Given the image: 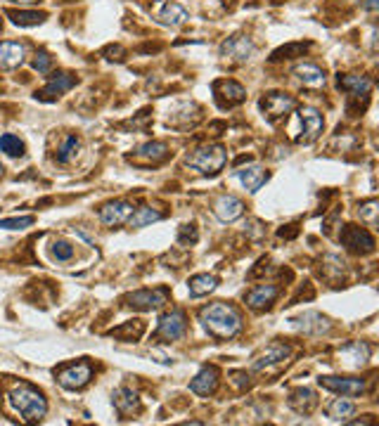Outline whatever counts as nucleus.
Listing matches in <instances>:
<instances>
[{"label":"nucleus","mask_w":379,"mask_h":426,"mask_svg":"<svg viewBox=\"0 0 379 426\" xmlns=\"http://www.w3.org/2000/svg\"><path fill=\"white\" fill-rule=\"evenodd\" d=\"M226 161H228L226 147L204 145V147H197L195 152H190L188 157H185V166L197 173H202V175H216L223 171Z\"/></svg>","instance_id":"7ed1b4c3"},{"label":"nucleus","mask_w":379,"mask_h":426,"mask_svg":"<svg viewBox=\"0 0 379 426\" xmlns=\"http://www.w3.org/2000/svg\"><path fill=\"white\" fill-rule=\"evenodd\" d=\"M370 353H373V350H370L365 341H351L339 348V355L348 358V365L351 367H365L370 360Z\"/></svg>","instance_id":"a878e982"},{"label":"nucleus","mask_w":379,"mask_h":426,"mask_svg":"<svg viewBox=\"0 0 379 426\" xmlns=\"http://www.w3.org/2000/svg\"><path fill=\"white\" fill-rule=\"evenodd\" d=\"M318 384L327 388V391L344 395V398H355V395H360L365 391V381L353 379V377H320Z\"/></svg>","instance_id":"9b49d317"},{"label":"nucleus","mask_w":379,"mask_h":426,"mask_svg":"<svg viewBox=\"0 0 379 426\" xmlns=\"http://www.w3.org/2000/svg\"><path fill=\"white\" fill-rule=\"evenodd\" d=\"M111 402H114V407H116V412L121 415V417H133V415H140V410H143V405H140V398H138V393L133 391V388H116L114 393H111Z\"/></svg>","instance_id":"aec40b11"},{"label":"nucleus","mask_w":379,"mask_h":426,"mask_svg":"<svg viewBox=\"0 0 379 426\" xmlns=\"http://www.w3.org/2000/svg\"><path fill=\"white\" fill-rule=\"evenodd\" d=\"M34 69L39 73H48L53 69V57H50L46 50H39V53L34 55Z\"/></svg>","instance_id":"ea45409f"},{"label":"nucleus","mask_w":379,"mask_h":426,"mask_svg":"<svg viewBox=\"0 0 379 426\" xmlns=\"http://www.w3.org/2000/svg\"><path fill=\"white\" fill-rule=\"evenodd\" d=\"M213 95H216L218 105L226 109V107H235L244 102L247 98V90H244V85H240L237 80H230V78H223V80H216V83L211 85Z\"/></svg>","instance_id":"f8f14e48"},{"label":"nucleus","mask_w":379,"mask_h":426,"mask_svg":"<svg viewBox=\"0 0 379 426\" xmlns=\"http://www.w3.org/2000/svg\"><path fill=\"white\" fill-rule=\"evenodd\" d=\"M7 400H10L14 412H19L26 422H41L48 412V400L43 398L39 388L26 384V381L14 384L7 393Z\"/></svg>","instance_id":"f03ea898"},{"label":"nucleus","mask_w":379,"mask_h":426,"mask_svg":"<svg viewBox=\"0 0 379 426\" xmlns=\"http://www.w3.org/2000/svg\"><path fill=\"white\" fill-rule=\"evenodd\" d=\"M339 85L353 98H368L373 90V80L368 76H358V73H346L344 78H339Z\"/></svg>","instance_id":"bb28decb"},{"label":"nucleus","mask_w":379,"mask_h":426,"mask_svg":"<svg viewBox=\"0 0 379 426\" xmlns=\"http://www.w3.org/2000/svg\"><path fill=\"white\" fill-rule=\"evenodd\" d=\"M287 402L296 415H310L318 405V395H315V391H310V388L301 386V388H294V391L289 393Z\"/></svg>","instance_id":"5701e85b"},{"label":"nucleus","mask_w":379,"mask_h":426,"mask_svg":"<svg viewBox=\"0 0 379 426\" xmlns=\"http://www.w3.org/2000/svg\"><path fill=\"white\" fill-rule=\"evenodd\" d=\"M213 213L221 223H235L237 218L244 216V202L237 199L235 194H221L213 204Z\"/></svg>","instance_id":"f3484780"},{"label":"nucleus","mask_w":379,"mask_h":426,"mask_svg":"<svg viewBox=\"0 0 379 426\" xmlns=\"http://www.w3.org/2000/svg\"><path fill=\"white\" fill-rule=\"evenodd\" d=\"M185 332H188V318H185V313L183 311H171V313L161 315L157 334L154 336L163 343H171V341L183 339Z\"/></svg>","instance_id":"39448f33"},{"label":"nucleus","mask_w":379,"mask_h":426,"mask_svg":"<svg viewBox=\"0 0 379 426\" xmlns=\"http://www.w3.org/2000/svg\"><path fill=\"white\" fill-rule=\"evenodd\" d=\"M237 178H240L244 189H249V192L254 194L266 185V180H268V171L258 164H251L247 168H242V171H237Z\"/></svg>","instance_id":"393cba45"},{"label":"nucleus","mask_w":379,"mask_h":426,"mask_svg":"<svg viewBox=\"0 0 379 426\" xmlns=\"http://www.w3.org/2000/svg\"><path fill=\"white\" fill-rule=\"evenodd\" d=\"M0 175H3V164H0Z\"/></svg>","instance_id":"c03bdc74"},{"label":"nucleus","mask_w":379,"mask_h":426,"mask_svg":"<svg viewBox=\"0 0 379 426\" xmlns=\"http://www.w3.org/2000/svg\"><path fill=\"white\" fill-rule=\"evenodd\" d=\"M0 152H5L7 157H21V154H24V142H21L17 135L5 133L0 135Z\"/></svg>","instance_id":"f704fd0d"},{"label":"nucleus","mask_w":379,"mask_h":426,"mask_svg":"<svg viewBox=\"0 0 379 426\" xmlns=\"http://www.w3.org/2000/svg\"><path fill=\"white\" fill-rule=\"evenodd\" d=\"M7 17H10L17 26H36L41 24L43 19H46V12H14V10H7Z\"/></svg>","instance_id":"72a5a7b5"},{"label":"nucleus","mask_w":379,"mask_h":426,"mask_svg":"<svg viewBox=\"0 0 379 426\" xmlns=\"http://www.w3.org/2000/svg\"><path fill=\"white\" fill-rule=\"evenodd\" d=\"M131 216H133V204H131V202H123V199L105 204V207H102L100 213H98L100 223L107 225V227L126 225V223H128Z\"/></svg>","instance_id":"ddd939ff"},{"label":"nucleus","mask_w":379,"mask_h":426,"mask_svg":"<svg viewBox=\"0 0 379 426\" xmlns=\"http://www.w3.org/2000/svg\"><path fill=\"white\" fill-rule=\"evenodd\" d=\"M254 53V43L247 36H233L221 46V55L230 62H247Z\"/></svg>","instance_id":"4468645a"},{"label":"nucleus","mask_w":379,"mask_h":426,"mask_svg":"<svg viewBox=\"0 0 379 426\" xmlns=\"http://www.w3.org/2000/svg\"><path fill=\"white\" fill-rule=\"evenodd\" d=\"M379 204L375 202V199H370V202H365V204H360V209H358V213H360V220L363 223H368V225H377V213H379Z\"/></svg>","instance_id":"58836bf2"},{"label":"nucleus","mask_w":379,"mask_h":426,"mask_svg":"<svg viewBox=\"0 0 379 426\" xmlns=\"http://www.w3.org/2000/svg\"><path fill=\"white\" fill-rule=\"evenodd\" d=\"M79 152H81V140L76 135H66L64 142L57 150V161L59 164H71V161H76Z\"/></svg>","instance_id":"2f4dec72"},{"label":"nucleus","mask_w":379,"mask_h":426,"mask_svg":"<svg viewBox=\"0 0 379 426\" xmlns=\"http://www.w3.org/2000/svg\"><path fill=\"white\" fill-rule=\"evenodd\" d=\"M126 303L136 311H159L168 303V291L166 289H140L126 296Z\"/></svg>","instance_id":"6e6552de"},{"label":"nucleus","mask_w":379,"mask_h":426,"mask_svg":"<svg viewBox=\"0 0 379 426\" xmlns=\"http://www.w3.org/2000/svg\"><path fill=\"white\" fill-rule=\"evenodd\" d=\"M74 85H76V76H74V73H66V71L53 73V76H50V80H48V85L39 93V98L43 102H53V100L59 98V95H64L66 90H71Z\"/></svg>","instance_id":"a211bd4d"},{"label":"nucleus","mask_w":379,"mask_h":426,"mask_svg":"<svg viewBox=\"0 0 379 426\" xmlns=\"http://www.w3.org/2000/svg\"><path fill=\"white\" fill-rule=\"evenodd\" d=\"M143 332H145V325H143V320H133V322H128L126 327H121V329H114V336H118V339H128V341H136V339H140L143 336Z\"/></svg>","instance_id":"c9c22d12"},{"label":"nucleus","mask_w":379,"mask_h":426,"mask_svg":"<svg viewBox=\"0 0 379 426\" xmlns=\"http://www.w3.org/2000/svg\"><path fill=\"white\" fill-rule=\"evenodd\" d=\"M50 254H53V259H57V261H62V263H66V261H71L74 259V246L69 244V241H64V239H55L53 241V246H50Z\"/></svg>","instance_id":"e433bc0d"},{"label":"nucleus","mask_w":379,"mask_h":426,"mask_svg":"<svg viewBox=\"0 0 379 426\" xmlns=\"http://www.w3.org/2000/svg\"><path fill=\"white\" fill-rule=\"evenodd\" d=\"M325 415L330 417L332 422H348L355 415V405L351 400L339 398V400H334L325 407Z\"/></svg>","instance_id":"c756f323"},{"label":"nucleus","mask_w":379,"mask_h":426,"mask_svg":"<svg viewBox=\"0 0 379 426\" xmlns=\"http://www.w3.org/2000/svg\"><path fill=\"white\" fill-rule=\"evenodd\" d=\"M36 223L34 216H21V218H5L0 220V227L3 230H24V227H31Z\"/></svg>","instance_id":"4c0bfd02"},{"label":"nucleus","mask_w":379,"mask_h":426,"mask_svg":"<svg viewBox=\"0 0 379 426\" xmlns=\"http://www.w3.org/2000/svg\"><path fill=\"white\" fill-rule=\"evenodd\" d=\"M230 377H233V381L240 388H244V386H249V377H247V372H233L230 374Z\"/></svg>","instance_id":"79ce46f5"},{"label":"nucleus","mask_w":379,"mask_h":426,"mask_svg":"<svg viewBox=\"0 0 379 426\" xmlns=\"http://www.w3.org/2000/svg\"><path fill=\"white\" fill-rule=\"evenodd\" d=\"M93 377V367L91 363H71L57 370V381L59 386H64L66 391H79L84 388Z\"/></svg>","instance_id":"423d86ee"},{"label":"nucleus","mask_w":379,"mask_h":426,"mask_svg":"<svg viewBox=\"0 0 379 426\" xmlns=\"http://www.w3.org/2000/svg\"><path fill=\"white\" fill-rule=\"evenodd\" d=\"M218 286V280H216V275H209V273H204V275H195L190 280L188 284V289H190V296L192 298H199V296H206V293H211L213 289Z\"/></svg>","instance_id":"c85d7f7f"},{"label":"nucleus","mask_w":379,"mask_h":426,"mask_svg":"<svg viewBox=\"0 0 379 426\" xmlns=\"http://www.w3.org/2000/svg\"><path fill=\"white\" fill-rule=\"evenodd\" d=\"M258 107H261L263 116L271 123H278L280 119H287V114L296 107V102L292 95H287V93H268L261 98Z\"/></svg>","instance_id":"20e7f679"},{"label":"nucleus","mask_w":379,"mask_h":426,"mask_svg":"<svg viewBox=\"0 0 379 426\" xmlns=\"http://www.w3.org/2000/svg\"><path fill=\"white\" fill-rule=\"evenodd\" d=\"M168 157V147L163 142H145L140 145L136 154L131 157V161H136V164H147V166H154V164H161L163 159Z\"/></svg>","instance_id":"412c9836"},{"label":"nucleus","mask_w":379,"mask_h":426,"mask_svg":"<svg viewBox=\"0 0 379 426\" xmlns=\"http://www.w3.org/2000/svg\"><path fill=\"white\" fill-rule=\"evenodd\" d=\"M163 218V213L157 211V209H150V207H143V209H136L133 211V216L128 218V225L131 230H138V227H145V225H150V223H157V220Z\"/></svg>","instance_id":"7c9ffc66"},{"label":"nucleus","mask_w":379,"mask_h":426,"mask_svg":"<svg viewBox=\"0 0 379 426\" xmlns=\"http://www.w3.org/2000/svg\"><path fill=\"white\" fill-rule=\"evenodd\" d=\"M197 239H199V234H197V227H195V223H190V225H183V230H181V237H178V244L188 246V244H195Z\"/></svg>","instance_id":"a19ab883"},{"label":"nucleus","mask_w":379,"mask_h":426,"mask_svg":"<svg viewBox=\"0 0 379 426\" xmlns=\"http://www.w3.org/2000/svg\"><path fill=\"white\" fill-rule=\"evenodd\" d=\"M292 73L296 76V80L303 83L306 88H323L325 85V71L318 67V64L301 62L292 69Z\"/></svg>","instance_id":"b1692460"},{"label":"nucleus","mask_w":379,"mask_h":426,"mask_svg":"<svg viewBox=\"0 0 379 426\" xmlns=\"http://www.w3.org/2000/svg\"><path fill=\"white\" fill-rule=\"evenodd\" d=\"M218 381H221L218 367L206 365V367H202V370L197 372V377L190 381V391L197 393V395H211V393H216Z\"/></svg>","instance_id":"dca6fc26"},{"label":"nucleus","mask_w":379,"mask_h":426,"mask_svg":"<svg viewBox=\"0 0 379 426\" xmlns=\"http://www.w3.org/2000/svg\"><path fill=\"white\" fill-rule=\"evenodd\" d=\"M14 3H19V5H34V3H39V0H14Z\"/></svg>","instance_id":"37998d69"},{"label":"nucleus","mask_w":379,"mask_h":426,"mask_svg":"<svg viewBox=\"0 0 379 426\" xmlns=\"http://www.w3.org/2000/svg\"><path fill=\"white\" fill-rule=\"evenodd\" d=\"M292 327L296 329V332H301V334L320 336V334L330 332L332 322L327 320L325 315H320V313L308 311V313H301V315H296V318H292Z\"/></svg>","instance_id":"9d476101"},{"label":"nucleus","mask_w":379,"mask_h":426,"mask_svg":"<svg viewBox=\"0 0 379 426\" xmlns=\"http://www.w3.org/2000/svg\"><path fill=\"white\" fill-rule=\"evenodd\" d=\"M199 322L209 332L213 339H233L242 332V315L235 306L226 303V301H213V303L204 306L199 311Z\"/></svg>","instance_id":"f257e3e1"},{"label":"nucleus","mask_w":379,"mask_h":426,"mask_svg":"<svg viewBox=\"0 0 379 426\" xmlns=\"http://www.w3.org/2000/svg\"><path fill=\"white\" fill-rule=\"evenodd\" d=\"M310 48V43H287V46L278 48L271 55V62H280V60H292V57H303L306 50Z\"/></svg>","instance_id":"473e14b6"},{"label":"nucleus","mask_w":379,"mask_h":426,"mask_svg":"<svg viewBox=\"0 0 379 426\" xmlns=\"http://www.w3.org/2000/svg\"><path fill=\"white\" fill-rule=\"evenodd\" d=\"M157 19H159V24H163V26H181V24H185V21L190 19V12L185 10L181 3H166L159 10Z\"/></svg>","instance_id":"cd10ccee"},{"label":"nucleus","mask_w":379,"mask_h":426,"mask_svg":"<svg viewBox=\"0 0 379 426\" xmlns=\"http://www.w3.org/2000/svg\"><path fill=\"white\" fill-rule=\"evenodd\" d=\"M278 296H280V289L275 284H258L251 291H247L244 301H247L251 311H268Z\"/></svg>","instance_id":"6ab92c4d"},{"label":"nucleus","mask_w":379,"mask_h":426,"mask_svg":"<svg viewBox=\"0 0 379 426\" xmlns=\"http://www.w3.org/2000/svg\"><path fill=\"white\" fill-rule=\"evenodd\" d=\"M339 239H341V244H344L351 254L365 256V254H373L375 251V237L365 230V227L346 225L344 230H341V237Z\"/></svg>","instance_id":"0eeeda50"},{"label":"nucleus","mask_w":379,"mask_h":426,"mask_svg":"<svg viewBox=\"0 0 379 426\" xmlns=\"http://www.w3.org/2000/svg\"><path fill=\"white\" fill-rule=\"evenodd\" d=\"M299 119H301V130H303V135L299 137V142L301 145L315 142L318 137H320L323 128H325L323 114L318 112V109H313V107H301L299 109Z\"/></svg>","instance_id":"1a4fd4ad"},{"label":"nucleus","mask_w":379,"mask_h":426,"mask_svg":"<svg viewBox=\"0 0 379 426\" xmlns=\"http://www.w3.org/2000/svg\"><path fill=\"white\" fill-rule=\"evenodd\" d=\"M26 48L17 41L0 43V69H17L24 64Z\"/></svg>","instance_id":"4be33fe9"},{"label":"nucleus","mask_w":379,"mask_h":426,"mask_svg":"<svg viewBox=\"0 0 379 426\" xmlns=\"http://www.w3.org/2000/svg\"><path fill=\"white\" fill-rule=\"evenodd\" d=\"M289 353H292V348L287 346V343H282V341H271L268 346H266L261 353H258L254 358V363H251V370H263V367H268V365H278V363H285V360L289 358Z\"/></svg>","instance_id":"2eb2a0df"}]
</instances>
